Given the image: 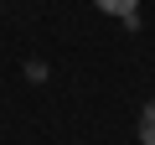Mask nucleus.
<instances>
[{
  "label": "nucleus",
  "instance_id": "nucleus-1",
  "mask_svg": "<svg viewBox=\"0 0 155 145\" xmlns=\"http://www.w3.org/2000/svg\"><path fill=\"white\" fill-rule=\"evenodd\" d=\"M93 5H98L104 16H114V21H124V16H134V11H140V0H93Z\"/></svg>",
  "mask_w": 155,
  "mask_h": 145
},
{
  "label": "nucleus",
  "instance_id": "nucleus-2",
  "mask_svg": "<svg viewBox=\"0 0 155 145\" xmlns=\"http://www.w3.org/2000/svg\"><path fill=\"white\" fill-rule=\"evenodd\" d=\"M140 145H155V104H145L140 114Z\"/></svg>",
  "mask_w": 155,
  "mask_h": 145
},
{
  "label": "nucleus",
  "instance_id": "nucleus-3",
  "mask_svg": "<svg viewBox=\"0 0 155 145\" xmlns=\"http://www.w3.org/2000/svg\"><path fill=\"white\" fill-rule=\"evenodd\" d=\"M26 78L31 83H47V62H26Z\"/></svg>",
  "mask_w": 155,
  "mask_h": 145
},
{
  "label": "nucleus",
  "instance_id": "nucleus-4",
  "mask_svg": "<svg viewBox=\"0 0 155 145\" xmlns=\"http://www.w3.org/2000/svg\"><path fill=\"white\" fill-rule=\"evenodd\" d=\"M150 104H155V99H150Z\"/></svg>",
  "mask_w": 155,
  "mask_h": 145
}]
</instances>
